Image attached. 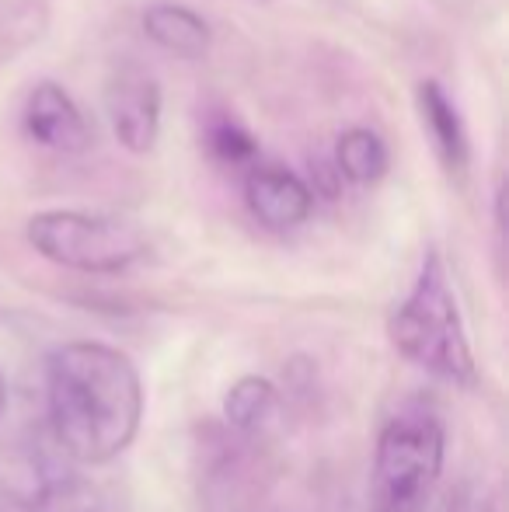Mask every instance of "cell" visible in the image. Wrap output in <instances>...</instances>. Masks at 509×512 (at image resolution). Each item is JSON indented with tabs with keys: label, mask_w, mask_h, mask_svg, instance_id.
<instances>
[{
	"label": "cell",
	"mask_w": 509,
	"mask_h": 512,
	"mask_svg": "<svg viewBox=\"0 0 509 512\" xmlns=\"http://www.w3.org/2000/svg\"><path fill=\"white\" fill-rule=\"evenodd\" d=\"M105 112L129 154H147L161 133V88L147 70L123 67L105 88Z\"/></svg>",
	"instance_id": "6"
},
{
	"label": "cell",
	"mask_w": 509,
	"mask_h": 512,
	"mask_svg": "<svg viewBox=\"0 0 509 512\" xmlns=\"http://www.w3.org/2000/svg\"><path fill=\"white\" fill-rule=\"evenodd\" d=\"M391 342L398 345V352L408 363L433 373V377L461 387H471L478 380L457 293L450 286L447 265L436 251L426 255L415 286L391 314Z\"/></svg>",
	"instance_id": "2"
},
{
	"label": "cell",
	"mask_w": 509,
	"mask_h": 512,
	"mask_svg": "<svg viewBox=\"0 0 509 512\" xmlns=\"http://www.w3.org/2000/svg\"><path fill=\"white\" fill-rule=\"evenodd\" d=\"M143 32L154 46H161L164 53H175L182 60H203L210 53V25L199 18L196 11L182 4H150L143 11Z\"/></svg>",
	"instance_id": "9"
},
{
	"label": "cell",
	"mask_w": 509,
	"mask_h": 512,
	"mask_svg": "<svg viewBox=\"0 0 509 512\" xmlns=\"http://www.w3.org/2000/svg\"><path fill=\"white\" fill-rule=\"evenodd\" d=\"M387 164H391V154H387L384 140L374 129H363V126L349 129V133H342L339 147H335V168L353 185L381 182Z\"/></svg>",
	"instance_id": "11"
},
{
	"label": "cell",
	"mask_w": 509,
	"mask_h": 512,
	"mask_svg": "<svg viewBox=\"0 0 509 512\" xmlns=\"http://www.w3.org/2000/svg\"><path fill=\"white\" fill-rule=\"evenodd\" d=\"M447 512H499L496 509V495L485 481L478 478H464L461 485L450 492Z\"/></svg>",
	"instance_id": "14"
},
{
	"label": "cell",
	"mask_w": 509,
	"mask_h": 512,
	"mask_svg": "<svg viewBox=\"0 0 509 512\" xmlns=\"http://www.w3.org/2000/svg\"><path fill=\"white\" fill-rule=\"evenodd\" d=\"M210 150L224 164H248L255 157V140L234 119H220L210 126Z\"/></svg>",
	"instance_id": "13"
},
{
	"label": "cell",
	"mask_w": 509,
	"mask_h": 512,
	"mask_svg": "<svg viewBox=\"0 0 509 512\" xmlns=\"http://www.w3.org/2000/svg\"><path fill=\"white\" fill-rule=\"evenodd\" d=\"M28 244L74 272H126L147 255V237L126 220L77 209H49L28 220Z\"/></svg>",
	"instance_id": "4"
},
{
	"label": "cell",
	"mask_w": 509,
	"mask_h": 512,
	"mask_svg": "<svg viewBox=\"0 0 509 512\" xmlns=\"http://www.w3.org/2000/svg\"><path fill=\"white\" fill-rule=\"evenodd\" d=\"M447 436L429 405L401 408L384 425L374 453L370 512H429L433 488L443 474Z\"/></svg>",
	"instance_id": "3"
},
{
	"label": "cell",
	"mask_w": 509,
	"mask_h": 512,
	"mask_svg": "<svg viewBox=\"0 0 509 512\" xmlns=\"http://www.w3.org/2000/svg\"><path fill=\"white\" fill-rule=\"evenodd\" d=\"M245 203L269 230H293L311 216L314 192L293 171L276 164H255L245 178Z\"/></svg>",
	"instance_id": "8"
},
{
	"label": "cell",
	"mask_w": 509,
	"mask_h": 512,
	"mask_svg": "<svg viewBox=\"0 0 509 512\" xmlns=\"http://www.w3.org/2000/svg\"><path fill=\"white\" fill-rule=\"evenodd\" d=\"M49 436L77 464H109L133 443L143 384L133 359L105 342H67L46 359Z\"/></svg>",
	"instance_id": "1"
},
{
	"label": "cell",
	"mask_w": 509,
	"mask_h": 512,
	"mask_svg": "<svg viewBox=\"0 0 509 512\" xmlns=\"http://www.w3.org/2000/svg\"><path fill=\"white\" fill-rule=\"evenodd\" d=\"M419 105L422 119L429 126V136H433L447 168H464V161H468V136H464L461 115H457V105L450 102V95L436 81H426L419 88Z\"/></svg>",
	"instance_id": "10"
},
{
	"label": "cell",
	"mask_w": 509,
	"mask_h": 512,
	"mask_svg": "<svg viewBox=\"0 0 509 512\" xmlns=\"http://www.w3.org/2000/svg\"><path fill=\"white\" fill-rule=\"evenodd\" d=\"M25 129L39 147L56 154H81L91 143V126L74 98L53 81L32 88L25 102Z\"/></svg>",
	"instance_id": "7"
},
{
	"label": "cell",
	"mask_w": 509,
	"mask_h": 512,
	"mask_svg": "<svg viewBox=\"0 0 509 512\" xmlns=\"http://www.w3.org/2000/svg\"><path fill=\"white\" fill-rule=\"evenodd\" d=\"M91 512H105V506H98V509H91Z\"/></svg>",
	"instance_id": "16"
},
{
	"label": "cell",
	"mask_w": 509,
	"mask_h": 512,
	"mask_svg": "<svg viewBox=\"0 0 509 512\" xmlns=\"http://www.w3.org/2000/svg\"><path fill=\"white\" fill-rule=\"evenodd\" d=\"M4 408H7V380H4V373H0V415H4Z\"/></svg>",
	"instance_id": "15"
},
{
	"label": "cell",
	"mask_w": 509,
	"mask_h": 512,
	"mask_svg": "<svg viewBox=\"0 0 509 512\" xmlns=\"http://www.w3.org/2000/svg\"><path fill=\"white\" fill-rule=\"evenodd\" d=\"M77 460L60 446H39L25 453L11 478V495L25 512H91L102 506L95 488L77 474Z\"/></svg>",
	"instance_id": "5"
},
{
	"label": "cell",
	"mask_w": 509,
	"mask_h": 512,
	"mask_svg": "<svg viewBox=\"0 0 509 512\" xmlns=\"http://www.w3.org/2000/svg\"><path fill=\"white\" fill-rule=\"evenodd\" d=\"M279 394L276 387L265 377H241L238 384L227 391L224 398V415L227 425L241 436H255V432L265 429L272 415H276Z\"/></svg>",
	"instance_id": "12"
}]
</instances>
